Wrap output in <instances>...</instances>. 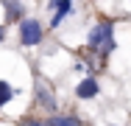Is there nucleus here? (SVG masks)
<instances>
[{"mask_svg": "<svg viewBox=\"0 0 131 126\" xmlns=\"http://www.w3.org/2000/svg\"><path fill=\"white\" fill-rule=\"evenodd\" d=\"M11 98H14V90H11V84H8V81H0V106H6Z\"/></svg>", "mask_w": 131, "mask_h": 126, "instance_id": "7", "label": "nucleus"}, {"mask_svg": "<svg viewBox=\"0 0 131 126\" xmlns=\"http://www.w3.org/2000/svg\"><path fill=\"white\" fill-rule=\"evenodd\" d=\"M56 3H59V0H50V8H53V6H56Z\"/></svg>", "mask_w": 131, "mask_h": 126, "instance_id": "11", "label": "nucleus"}, {"mask_svg": "<svg viewBox=\"0 0 131 126\" xmlns=\"http://www.w3.org/2000/svg\"><path fill=\"white\" fill-rule=\"evenodd\" d=\"M98 90H101V87H98V81H95V78H84L78 87H75V95H78V98H95V95H98Z\"/></svg>", "mask_w": 131, "mask_h": 126, "instance_id": "4", "label": "nucleus"}, {"mask_svg": "<svg viewBox=\"0 0 131 126\" xmlns=\"http://www.w3.org/2000/svg\"><path fill=\"white\" fill-rule=\"evenodd\" d=\"M36 95H39V101H42L45 106H53V98H50V90H48L45 84H36Z\"/></svg>", "mask_w": 131, "mask_h": 126, "instance_id": "8", "label": "nucleus"}, {"mask_svg": "<svg viewBox=\"0 0 131 126\" xmlns=\"http://www.w3.org/2000/svg\"><path fill=\"white\" fill-rule=\"evenodd\" d=\"M48 126H81V121L75 115H53L48 121Z\"/></svg>", "mask_w": 131, "mask_h": 126, "instance_id": "5", "label": "nucleus"}, {"mask_svg": "<svg viewBox=\"0 0 131 126\" xmlns=\"http://www.w3.org/2000/svg\"><path fill=\"white\" fill-rule=\"evenodd\" d=\"M20 126H48V123H39L36 118H28V121H23V123H20Z\"/></svg>", "mask_w": 131, "mask_h": 126, "instance_id": "9", "label": "nucleus"}, {"mask_svg": "<svg viewBox=\"0 0 131 126\" xmlns=\"http://www.w3.org/2000/svg\"><path fill=\"white\" fill-rule=\"evenodd\" d=\"M70 11H73V0H59V3L53 6V23L50 25H53V28H59V23H61Z\"/></svg>", "mask_w": 131, "mask_h": 126, "instance_id": "3", "label": "nucleus"}, {"mask_svg": "<svg viewBox=\"0 0 131 126\" xmlns=\"http://www.w3.org/2000/svg\"><path fill=\"white\" fill-rule=\"evenodd\" d=\"M3 6H6L8 20H20V17H23V6H20L17 0H3Z\"/></svg>", "mask_w": 131, "mask_h": 126, "instance_id": "6", "label": "nucleus"}, {"mask_svg": "<svg viewBox=\"0 0 131 126\" xmlns=\"http://www.w3.org/2000/svg\"><path fill=\"white\" fill-rule=\"evenodd\" d=\"M20 42L23 45H39L42 42V25L36 20H23L20 23Z\"/></svg>", "mask_w": 131, "mask_h": 126, "instance_id": "2", "label": "nucleus"}, {"mask_svg": "<svg viewBox=\"0 0 131 126\" xmlns=\"http://www.w3.org/2000/svg\"><path fill=\"white\" fill-rule=\"evenodd\" d=\"M3 37H6V28H3V25H0V42H3Z\"/></svg>", "mask_w": 131, "mask_h": 126, "instance_id": "10", "label": "nucleus"}, {"mask_svg": "<svg viewBox=\"0 0 131 126\" xmlns=\"http://www.w3.org/2000/svg\"><path fill=\"white\" fill-rule=\"evenodd\" d=\"M86 50L92 56H98V59H103V56H109L114 50V28H112V23H98L89 31Z\"/></svg>", "mask_w": 131, "mask_h": 126, "instance_id": "1", "label": "nucleus"}]
</instances>
